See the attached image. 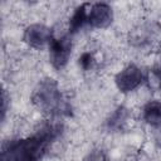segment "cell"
<instances>
[{"mask_svg":"<svg viewBox=\"0 0 161 161\" xmlns=\"http://www.w3.org/2000/svg\"><path fill=\"white\" fill-rule=\"evenodd\" d=\"M113 9L108 3H92L88 13V25L93 29H107L113 23Z\"/></svg>","mask_w":161,"mask_h":161,"instance_id":"cell-5","label":"cell"},{"mask_svg":"<svg viewBox=\"0 0 161 161\" xmlns=\"http://www.w3.org/2000/svg\"><path fill=\"white\" fill-rule=\"evenodd\" d=\"M72 35L64 34L62 36H54L48 47L49 50V63L54 69H63L72 55Z\"/></svg>","mask_w":161,"mask_h":161,"instance_id":"cell-3","label":"cell"},{"mask_svg":"<svg viewBox=\"0 0 161 161\" xmlns=\"http://www.w3.org/2000/svg\"><path fill=\"white\" fill-rule=\"evenodd\" d=\"M142 119L150 127H161V101L151 99L142 108Z\"/></svg>","mask_w":161,"mask_h":161,"instance_id":"cell-7","label":"cell"},{"mask_svg":"<svg viewBox=\"0 0 161 161\" xmlns=\"http://www.w3.org/2000/svg\"><path fill=\"white\" fill-rule=\"evenodd\" d=\"M92 3H82L79 6L75 8L72 16L69 18V25H68V34L73 35L78 33L86 24H88V13Z\"/></svg>","mask_w":161,"mask_h":161,"instance_id":"cell-6","label":"cell"},{"mask_svg":"<svg viewBox=\"0 0 161 161\" xmlns=\"http://www.w3.org/2000/svg\"><path fill=\"white\" fill-rule=\"evenodd\" d=\"M128 119H130V112H128V109L125 108L123 106H119L109 116V118L107 121V125H108V128L109 130L121 131V130H123L127 126Z\"/></svg>","mask_w":161,"mask_h":161,"instance_id":"cell-8","label":"cell"},{"mask_svg":"<svg viewBox=\"0 0 161 161\" xmlns=\"http://www.w3.org/2000/svg\"><path fill=\"white\" fill-rule=\"evenodd\" d=\"M145 83L147 84V87L150 89L161 92V65L155 67L146 73Z\"/></svg>","mask_w":161,"mask_h":161,"instance_id":"cell-9","label":"cell"},{"mask_svg":"<svg viewBox=\"0 0 161 161\" xmlns=\"http://www.w3.org/2000/svg\"><path fill=\"white\" fill-rule=\"evenodd\" d=\"M97 63H98V60H97L96 54H94L93 52H89V50L83 52V53L79 55V58H78V64H79V67H80L83 70H86V72L94 69L96 65H97Z\"/></svg>","mask_w":161,"mask_h":161,"instance_id":"cell-10","label":"cell"},{"mask_svg":"<svg viewBox=\"0 0 161 161\" xmlns=\"http://www.w3.org/2000/svg\"><path fill=\"white\" fill-rule=\"evenodd\" d=\"M30 101L34 107L43 113H57L63 104V97L58 82L50 77L40 79L31 92Z\"/></svg>","mask_w":161,"mask_h":161,"instance_id":"cell-1","label":"cell"},{"mask_svg":"<svg viewBox=\"0 0 161 161\" xmlns=\"http://www.w3.org/2000/svg\"><path fill=\"white\" fill-rule=\"evenodd\" d=\"M53 38V30L43 23L29 24L24 28L21 35L23 43L33 49H44L45 47H49Z\"/></svg>","mask_w":161,"mask_h":161,"instance_id":"cell-4","label":"cell"},{"mask_svg":"<svg viewBox=\"0 0 161 161\" xmlns=\"http://www.w3.org/2000/svg\"><path fill=\"white\" fill-rule=\"evenodd\" d=\"M145 77L146 73H143V70L137 64L128 63L116 73L113 82L118 92L127 94L142 86L145 83Z\"/></svg>","mask_w":161,"mask_h":161,"instance_id":"cell-2","label":"cell"},{"mask_svg":"<svg viewBox=\"0 0 161 161\" xmlns=\"http://www.w3.org/2000/svg\"><path fill=\"white\" fill-rule=\"evenodd\" d=\"M84 161H106V158L102 152H92L84 158Z\"/></svg>","mask_w":161,"mask_h":161,"instance_id":"cell-11","label":"cell"}]
</instances>
